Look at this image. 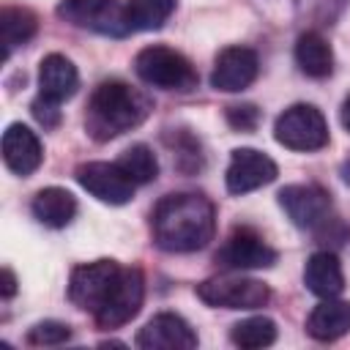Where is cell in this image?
<instances>
[{
    "instance_id": "obj_26",
    "label": "cell",
    "mask_w": 350,
    "mask_h": 350,
    "mask_svg": "<svg viewBox=\"0 0 350 350\" xmlns=\"http://www.w3.org/2000/svg\"><path fill=\"white\" fill-rule=\"evenodd\" d=\"M227 123L235 131H254L260 123V109L254 104H232L227 107Z\"/></svg>"
},
{
    "instance_id": "obj_2",
    "label": "cell",
    "mask_w": 350,
    "mask_h": 350,
    "mask_svg": "<svg viewBox=\"0 0 350 350\" xmlns=\"http://www.w3.org/2000/svg\"><path fill=\"white\" fill-rule=\"evenodd\" d=\"M153 109V101L120 82V79H107L101 82L90 101H88V112H85V129L96 142H109L131 129H137Z\"/></svg>"
},
{
    "instance_id": "obj_22",
    "label": "cell",
    "mask_w": 350,
    "mask_h": 350,
    "mask_svg": "<svg viewBox=\"0 0 350 350\" xmlns=\"http://www.w3.org/2000/svg\"><path fill=\"white\" fill-rule=\"evenodd\" d=\"M172 11H175V0H129L126 3V19L131 30H159Z\"/></svg>"
},
{
    "instance_id": "obj_16",
    "label": "cell",
    "mask_w": 350,
    "mask_h": 350,
    "mask_svg": "<svg viewBox=\"0 0 350 350\" xmlns=\"http://www.w3.org/2000/svg\"><path fill=\"white\" fill-rule=\"evenodd\" d=\"M79 88V74L77 66L66 55H46L38 66V96L55 104L68 101Z\"/></svg>"
},
{
    "instance_id": "obj_8",
    "label": "cell",
    "mask_w": 350,
    "mask_h": 350,
    "mask_svg": "<svg viewBox=\"0 0 350 350\" xmlns=\"http://www.w3.org/2000/svg\"><path fill=\"white\" fill-rule=\"evenodd\" d=\"M120 271L123 268L115 260H96L77 265L68 279V301L85 312H96L104 304L112 284L118 282Z\"/></svg>"
},
{
    "instance_id": "obj_25",
    "label": "cell",
    "mask_w": 350,
    "mask_h": 350,
    "mask_svg": "<svg viewBox=\"0 0 350 350\" xmlns=\"http://www.w3.org/2000/svg\"><path fill=\"white\" fill-rule=\"evenodd\" d=\"M71 336V328L60 320H44V323H36L30 331H27V345H63L68 342Z\"/></svg>"
},
{
    "instance_id": "obj_20",
    "label": "cell",
    "mask_w": 350,
    "mask_h": 350,
    "mask_svg": "<svg viewBox=\"0 0 350 350\" xmlns=\"http://www.w3.org/2000/svg\"><path fill=\"white\" fill-rule=\"evenodd\" d=\"M295 63L298 68L312 77V79H325L331 71H334V52L328 46V41L314 33V30H306L298 36L295 41Z\"/></svg>"
},
{
    "instance_id": "obj_30",
    "label": "cell",
    "mask_w": 350,
    "mask_h": 350,
    "mask_svg": "<svg viewBox=\"0 0 350 350\" xmlns=\"http://www.w3.org/2000/svg\"><path fill=\"white\" fill-rule=\"evenodd\" d=\"M339 175H342V180H345V183L350 186V159H347V161L342 164V170H339Z\"/></svg>"
},
{
    "instance_id": "obj_17",
    "label": "cell",
    "mask_w": 350,
    "mask_h": 350,
    "mask_svg": "<svg viewBox=\"0 0 350 350\" xmlns=\"http://www.w3.org/2000/svg\"><path fill=\"white\" fill-rule=\"evenodd\" d=\"M306 331L317 342H334L350 331V304L323 298L306 317Z\"/></svg>"
},
{
    "instance_id": "obj_14",
    "label": "cell",
    "mask_w": 350,
    "mask_h": 350,
    "mask_svg": "<svg viewBox=\"0 0 350 350\" xmlns=\"http://www.w3.org/2000/svg\"><path fill=\"white\" fill-rule=\"evenodd\" d=\"M137 345L142 350H191L197 347V334L180 314L161 312L139 328Z\"/></svg>"
},
{
    "instance_id": "obj_27",
    "label": "cell",
    "mask_w": 350,
    "mask_h": 350,
    "mask_svg": "<svg viewBox=\"0 0 350 350\" xmlns=\"http://www.w3.org/2000/svg\"><path fill=\"white\" fill-rule=\"evenodd\" d=\"M60 104H55V101H46V98H36L33 101V118L44 126V129H55L57 123H60V109H57Z\"/></svg>"
},
{
    "instance_id": "obj_13",
    "label": "cell",
    "mask_w": 350,
    "mask_h": 350,
    "mask_svg": "<svg viewBox=\"0 0 350 350\" xmlns=\"http://www.w3.org/2000/svg\"><path fill=\"white\" fill-rule=\"evenodd\" d=\"M257 71H260V60L254 49L224 46L213 60L211 85L221 93H238V90H246L257 79Z\"/></svg>"
},
{
    "instance_id": "obj_15",
    "label": "cell",
    "mask_w": 350,
    "mask_h": 350,
    "mask_svg": "<svg viewBox=\"0 0 350 350\" xmlns=\"http://www.w3.org/2000/svg\"><path fill=\"white\" fill-rule=\"evenodd\" d=\"M3 161L14 175H33L44 161V148L25 123H11L3 131Z\"/></svg>"
},
{
    "instance_id": "obj_19",
    "label": "cell",
    "mask_w": 350,
    "mask_h": 350,
    "mask_svg": "<svg viewBox=\"0 0 350 350\" xmlns=\"http://www.w3.org/2000/svg\"><path fill=\"white\" fill-rule=\"evenodd\" d=\"M30 211H33V216H36L44 227L60 230V227L71 224V219L77 216V197H74L68 189L49 186V189H41V191L33 197Z\"/></svg>"
},
{
    "instance_id": "obj_1",
    "label": "cell",
    "mask_w": 350,
    "mask_h": 350,
    "mask_svg": "<svg viewBox=\"0 0 350 350\" xmlns=\"http://www.w3.org/2000/svg\"><path fill=\"white\" fill-rule=\"evenodd\" d=\"M153 241L164 252L189 254L213 241L216 211L213 202L197 191H175L156 202L150 213Z\"/></svg>"
},
{
    "instance_id": "obj_3",
    "label": "cell",
    "mask_w": 350,
    "mask_h": 350,
    "mask_svg": "<svg viewBox=\"0 0 350 350\" xmlns=\"http://www.w3.org/2000/svg\"><path fill=\"white\" fill-rule=\"evenodd\" d=\"M134 71L137 77L159 90H175V93H191L200 82L197 68L186 55L178 49H170L164 44H153L137 52L134 57Z\"/></svg>"
},
{
    "instance_id": "obj_11",
    "label": "cell",
    "mask_w": 350,
    "mask_h": 350,
    "mask_svg": "<svg viewBox=\"0 0 350 350\" xmlns=\"http://www.w3.org/2000/svg\"><path fill=\"white\" fill-rule=\"evenodd\" d=\"M276 175H279L276 161L268 153L254 150V148H235L230 156L224 180H227L230 194H249V191L276 180Z\"/></svg>"
},
{
    "instance_id": "obj_7",
    "label": "cell",
    "mask_w": 350,
    "mask_h": 350,
    "mask_svg": "<svg viewBox=\"0 0 350 350\" xmlns=\"http://www.w3.org/2000/svg\"><path fill=\"white\" fill-rule=\"evenodd\" d=\"M142 298H145V276H142V271L139 268H123L118 282L107 293L104 304L93 312L98 328L126 325L142 309Z\"/></svg>"
},
{
    "instance_id": "obj_9",
    "label": "cell",
    "mask_w": 350,
    "mask_h": 350,
    "mask_svg": "<svg viewBox=\"0 0 350 350\" xmlns=\"http://www.w3.org/2000/svg\"><path fill=\"white\" fill-rule=\"evenodd\" d=\"M276 249H271L260 232L252 227H235L227 241L216 252V262L227 271H254V268H271L276 262Z\"/></svg>"
},
{
    "instance_id": "obj_18",
    "label": "cell",
    "mask_w": 350,
    "mask_h": 350,
    "mask_svg": "<svg viewBox=\"0 0 350 350\" xmlns=\"http://www.w3.org/2000/svg\"><path fill=\"white\" fill-rule=\"evenodd\" d=\"M304 284L317 298H336L345 290V273L331 252H314L304 268Z\"/></svg>"
},
{
    "instance_id": "obj_10",
    "label": "cell",
    "mask_w": 350,
    "mask_h": 350,
    "mask_svg": "<svg viewBox=\"0 0 350 350\" xmlns=\"http://www.w3.org/2000/svg\"><path fill=\"white\" fill-rule=\"evenodd\" d=\"M279 205L295 227H320L331 213V194L317 183H293L279 191Z\"/></svg>"
},
{
    "instance_id": "obj_21",
    "label": "cell",
    "mask_w": 350,
    "mask_h": 350,
    "mask_svg": "<svg viewBox=\"0 0 350 350\" xmlns=\"http://www.w3.org/2000/svg\"><path fill=\"white\" fill-rule=\"evenodd\" d=\"M38 30V16L30 8L5 5L0 11V38H3V60H8L14 46L27 44Z\"/></svg>"
},
{
    "instance_id": "obj_23",
    "label": "cell",
    "mask_w": 350,
    "mask_h": 350,
    "mask_svg": "<svg viewBox=\"0 0 350 350\" xmlns=\"http://www.w3.org/2000/svg\"><path fill=\"white\" fill-rule=\"evenodd\" d=\"M230 339L238 345V347H246V350H257V347H268L276 342V323L271 317H246L241 323L232 325L230 331Z\"/></svg>"
},
{
    "instance_id": "obj_6",
    "label": "cell",
    "mask_w": 350,
    "mask_h": 350,
    "mask_svg": "<svg viewBox=\"0 0 350 350\" xmlns=\"http://www.w3.org/2000/svg\"><path fill=\"white\" fill-rule=\"evenodd\" d=\"M57 16L74 27H85L101 36H126L131 30L126 5H118L115 0H60Z\"/></svg>"
},
{
    "instance_id": "obj_28",
    "label": "cell",
    "mask_w": 350,
    "mask_h": 350,
    "mask_svg": "<svg viewBox=\"0 0 350 350\" xmlns=\"http://www.w3.org/2000/svg\"><path fill=\"white\" fill-rule=\"evenodd\" d=\"M14 293H16V276H14L11 268H3L0 271V295L3 298H11Z\"/></svg>"
},
{
    "instance_id": "obj_29",
    "label": "cell",
    "mask_w": 350,
    "mask_h": 350,
    "mask_svg": "<svg viewBox=\"0 0 350 350\" xmlns=\"http://www.w3.org/2000/svg\"><path fill=\"white\" fill-rule=\"evenodd\" d=\"M339 120H342V126L350 131V96L342 101V109H339Z\"/></svg>"
},
{
    "instance_id": "obj_12",
    "label": "cell",
    "mask_w": 350,
    "mask_h": 350,
    "mask_svg": "<svg viewBox=\"0 0 350 350\" xmlns=\"http://www.w3.org/2000/svg\"><path fill=\"white\" fill-rule=\"evenodd\" d=\"M77 180L85 191H90L96 200L107 205H126L134 197V183L126 178V172L107 161H88L77 167Z\"/></svg>"
},
{
    "instance_id": "obj_24",
    "label": "cell",
    "mask_w": 350,
    "mask_h": 350,
    "mask_svg": "<svg viewBox=\"0 0 350 350\" xmlns=\"http://www.w3.org/2000/svg\"><path fill=\"white\" fill-rule=\"evenodd\" d=\"M118 167L126 172V178L134 183V186H142V183H150L156 180L159 175V161L153 156V150L148 145H131L129 150H123V156L118 159Z\"/></svg>"
},
{
    "instance_id": "obj_5",
    "label": "cell",
    "mask_w": 350,
    "mask_h": 350,
    "mask_svg": "<svg viewBox=\"0 0 350 350\" xmlns=\"http://www.w3.org/2000/svg\"><path fill=\"white\" fill-rule=\"evenodd\" d=\"M197 295L208 306L221 309H260L268 304L271 290L260 279L249 276H213L197 284Z\"/></svg>"
},
{
    "instance_id": "obj_4",
    "label": "cell",
    "mask_w": 350,
    "mask_h": 350,
    "mask_svg": "<svg viewBox=\"0 0 350 350\" xmlns=\"http://www.w3.org/2000/svg\"><path fill=\"white\" fill-rule=\"evenodd\" d=\"M273 137L279 145H284L290 150L309 153V150H320L328 145V123L317 107L293 104L276 118Z\"/></svg>"
}]
</instances>
